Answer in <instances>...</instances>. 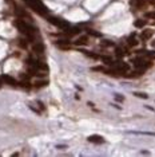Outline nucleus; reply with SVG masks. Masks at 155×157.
Here are the masks:
<instances>
[{
  "mask_svg": "<svg viewBox=\"0 0 155 157\" xmlns=\"http://www.w3.org/2000/svg\"><path fill=\"white\" fill-rule=\"evenodd\" d=\"M15 26L17 27V30L20 31L22 34H24L28 39H32V35L35 33V28L31 26V24H28L27 22H24L22 19H16L15 20Z\"/></svg>",
  "mask_w": 155,
  "mask_h": 157,
  "instance_id": "obj_1",
  "label": "nucleus"
},
{
  "mask_svg": "<svg viewBox=\"0 0 155 157\" xmlns=\"http://www.w3.org/2000/svg\"><path fill=\"white\" fill-rule=\"evenodd\" d=\"M24 2H26L34 11H36L38 13H40V15H47L48 13V8L40 2V0H24Z\"/></svg>",
  "mask_w": 155,
  "mask_h": 157,
  "instance_id": "obj_2",
  "label": "nucleus"
},
{
  "mask_svg": "<svg viewBox=\"0 0 155 157\" xmlns=\"http://www.w3.org/2000/svg\"><path fill=\"white\" fill-rule=\"evenodd\" d=\"M27 63L30 66H32L34 69H36V70H45V71H48V66L45 65V63L40 62V60H35L32 58H28L27 59Z\"/></svg>",
  "mask_w": 155,
  "mask_h": 157,
  "instance_id": "obj_3",
  "label": "nucleus"
},
{
  "mask_svg": "<svg viewBox=\"0 0 155 157\" xmlns=\"http://www.w3.org/2000/svg\"><path fill=\"white\" fill-rule=\"evenodd\" d=\"M48 22H50L51 24H54V26H56V27H59V28H67L68 27V23H67L66 20H62V19L55 17V16L48 15Z\"/></svg>",
  "mask_w": 155,
  "mask_h": 157,
  "instance_id": "obj_4",
  "label": "nucleus"
},
{
  "mask_svg": "<svg viewBox=\"0 0 155 157\" xmlns=\"http://www.w3.org/2000/svg\"><path fill=\"white\" fill-rule=\"evenodd\" d=\"M153 35H154V31L151 30V28H146V30H143L142 33H140V39L142 40H150L151 38H153Z\"/></svg>",
  "mask_w": 155,
  "mask_h": 157,
  "instance_id": "obj_5",
  "label": "nucleus"
},
{
  "mask_svg": "<svg viewBox=\"0 0 155 157\" xmlns=\"http://www.w3.org/2000/svg\"><path fill=\"white\" fill-rule=\"evenodd\" d=\"M74 44L75 46H86V44H88V36H87V35H80L79 38L75 39Z\"/></svg>",
  "mask_w": 155,
  "mask_h": 157,
  "instance_id": "obj_6",
  "label": "nucleus"
},
{
  "mask_svg": "<svg viewBox=\"0 0 155 157\" xmlns=\"http://www.w3.org/2000/svg\"><path fill=\"white\" fill-rule=\"evenodd\" d=\"M44 50H45L44 44L40 43V42H38V43H34V46H32V51L35 52V54H43Z\"/></svg>",
  "mask_w": 155,
  "mask_h": 157,
  "instance_id": "obj_7",
  "label": "nucleus"
},
{
  "mask_svg": "<svg viewBox=\"0 0 155 157\" xmlns=\"http://www.w3.org/2000/svg\"><path fill=\"white\" fill-rule=\"evenodd\" d=\"M88 141H90V142H96V144H102V142H104L103 137H102V136H98V134L90 136V137H88Z\"/></svg>",
  "mask_w": 155,
  "mask_h": 157,
  "instance_id": "obj_8",
  "label": "nucleus"
},
{
  "mask_svg": "<svg viewBox=\"0 0 155 157\" xmlns=\"http://www.w3.org/2000/svg\"><path fill=\"white\" fill-rule=\"evenodd\" d=\"M2 79H3V81H4V82H5V83L11 85V86H12V85H15V83H16V81H15V79H13V78H12V77L7 75V74H4V75H2Z\"/></svg>",
  "mask_w": 155,
  "mask_h": 157,
  "instance_id": "obj_9",
  "label": "nucleus"
},
{
  "mask_svg": "<svg viewBox=\"0 0 155 157\" xmlns=\"http://www.w3.org/2000/svg\"><path fill=\"white\" fill-rule=\"evenodd\" d=\"M146 24H147L146 20H143V19H138L135 23H134V26H135L136 28H143L144 26H146Z\"/></svg>",
  "mask_w": 155,
  "mask_h": 157,
  "instance_id": "obj_10",
  "label": "nucleus"
},
{
  "mask_svg": "<svg viewBox=\"0 0 155 157\" xmlns=\"http://www.w3.org/2000/svg\"><path fill=\"white\" fill-rule=\"evenodd\" d=\"M115 54H116V56H123V55L128 54V52H127V50H126V48H121V47H118V48L115 50Z\"/></svg>",
  "mask_w": 155,
  "mask_h": 157,
  "instance_id": "obj_11",
  "label": "nucleus"
},
{
  "mask_svg": "<svg viewBox=\"0 0 155 157\" xmlns=\"http://www.w3.org/2000/svg\"><path fill=\"white\" fill-rule=\"evenodd\" d=\"M127 43H128V46H130V47H135V46H138V42H136L135 39H134V38H128Z\"/></svg>",
  "mask_w": 155,
  "mask_h": 157,
  "instance_id": "obj_12",
  "label": "nucleus"
},
{
  "mask_svg": "<svg viewBox=\"0 0 155 157\" xmlns=\"http://www.w3.org/2000/svg\"><path fill=\"white\" fill-rule=\"evenodd\" d=\"M144 17H147V19H155V11H149L144 13Z\"/></svg>",
  "mask_w": 155,
  "mask_h": 157,
  "instance_id": "obj_13",
  "label": "nucleus"
},
{
  "mask_svg": "<svg viewBox=\"0 0 155 157\" xmlns=\"http://www.w3.org/2000/svg\"><path fill=\"white\" fill-rule=\"evenodd\" d=\"M70 35H78V34H80V30L79 28H72V30H70V31H67Z\"/></svg>",
  "mask_w": 155,
  "mask_h": 157,
  "instance_id": "obj_14",
  "label": "nucleus"
},
{
  "mask_svg": "<svg viewBox=\"0 0 155 157\" xmlns=\"http://www.w3.org/2000/svg\"><path fill=\"white\" fill-rule=\"evenodd\" d=\"M47 85H48V81H38V82H36V86H38V87L47 86Z\"/></svg>",
  "mask_w": 155,
  "mask_h": 157,
  "instance_id": "obj_15",
  "label": "nucleus"
},
{
  "mask_svg": "<svg viewBox=\"0 0 155 157\" xmlns=\"http://www.w3.org/2000/svg\"><path fill=\"white\" fill-rule=\"evenodd\" d=\"M102 44H103V46H107V47H111V46H114V43H112V42H110V40H104Z\"/></svg>",
  "mask_w": 155,
  "mask_h": 157,
  "instance_id": "obj_16",
  "label": "nucleus"
},
{
  "mask_svg": "<svg viewBox=\"0 0 155 157\" xmlns=\"http://www.w3.org/2000/svg\"><path fill=\"white\" fill-rule=\"evenodd\" d=\"M136 97H140V98H147V95L144 94V93H135Z\"/></svg>",
  "mask_w": 155,
  "mask_h": 157,
  "instance_id": "obj_17",
  "label": "nucleus"
},
{
  "mask_svg": "<svg viewBox=\"0 0 155 157\" xmlns=\"http://www.w3.org/2000/svg\"><path fill=\"white\" fill-rule=\"evenodd\" d=\"M20 46H22V47H26V40H20Z\"/></svg>",
  "mask_w": 155,
  "mask_h": 157,
  "instance_id": "obj_18",
  "label": "nucleus"
},
{
  "mask_svg": "<svg viewBox=\"0 0 155 157\" xmlns=\"http://www.w3.org/2000/svg\"><path fill=\"white\" fill-rule=\"evenodd\" d=\"M149 4H151V6H155V0H149Z\"/></svg>",
  "mask_w": 155,
  "mask_h": 157,
  "instance_id": "obj_19",
  "label": "nucleus"
},
{
  "mask_svg": "<svg viewBox=\"0 0 155 157\" xmlns=\"http://www.w3.org/2000/svg\"><path fill=\"white\" fill-rule=\"evenodd\" d=\"M116 99H118V101H123V97H119V95H116Z\"/></svg>",
  "mask_w": 155,
  "mask_h": 157,
  "instance_id": "obj_20",
  "label": "nucleus"
},
{
  "mask_svg": "<svg viewBox=\"0 0 155 157\" xmlns=\"http://www.w3.org/2000/svg\"><path fill=\"white\" fill-rule=\"evenodd\" d=\"M151 46H153V48H155V39H154V42H151Z\"/></svg>",
  "mask_w": 155,
  "mask_h": 157,
  "instance_id": "obj_21",
  "label": "nucleus"
},
{
  "mask_svg": "<svg viewBox=\"0 0 155 157\" xmlns=\"http://www.w3.org/2000/svg\"><path fill=\"white\" fill-rule=\"evenodd\" d=\"M2 85H3V79H2V78H0V86H2Z\"/></svg>",
  "mask_w": 155,
  "mask_h": 157,
  "instance_id": "obj_22",
  "label": "nucleus"
}]
</instances>
